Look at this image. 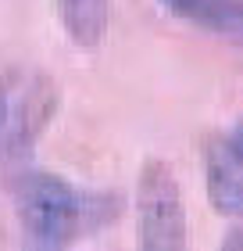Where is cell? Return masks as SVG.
<instances>
[{
  "label": "cell",
  "instance_id": "6da1fadb",
  "mask_svg": "<svg viewBox=\"0 0 243 251\" xmlns=\"http://www.w3.org/2000/svg\"><path fill=\"white\" fill-rule=\"evenodd\" d=\"M15 208L22 223V237L47 241L57 248H75L83 237L108 230L125 212L122 194L114 190H86L50 169H32L15 183Z\"/></svg>",
  "mask_w": 243,
  "mask_h": 251
},
{
  "label": "cell",
  "instance_id": "7a4b0ae2",
  "mask_svg": "<svg viewBox=\"0 0 243 251\" xmlns=\"http://www.w3.org/2000/svg\"><path fill=\"white\" fill-rule=\"evenodd\" d=\"M61 108L54 75L36 65H11L0 72V190H15L32 173L36 144Z\"/></svg>",
  "mask_w": 243,
  "mask_h": 251
},
{
  "label": "cell",
  "instance_id": "3957f363",
  "mask_svg": "<svg viewBox=\"0 0 243 251\" xmlns=\"http://www.w3.org/2000/svg\"><path fill=\"white\" fill-rule=\"evenodd\" d=\"M136 251H190L182 190L165 158H147L136 179Z\"/></svg>",
  "mask_w": 243,
  "mask_h": 251
},
{
  "label": "cell",
  "instance_id": "277c9868",
  "mask_svg": "<svg viewBox=\"0 0 243 251\" xmlns=\"http://www.w3.org/2000/svg\"><path fill=\"white\" fill-rule=\"evenodd\" d=\"M204 190H207V204H211L218 215L243 223V162L229 154V147L222 140L207 147Z\"/></svg>",
  "mask_w": 243,
  "mask_h": 251
},
{
  "label": "cell",
  "instance_id": "5b68a950",
  "mask_svg": "<svg viewBox=\"0 0 243 251\" xmlns=\"http://www.w3.org/2000/svg\"><path fill=\"white\" fill-rule=\"evenodd\" d=\"M57 18H61L65 36L75 47L93 50L108 40L111 0H57Z\"/></svg>",
  "mask_w": 243,
  "mask_h": 251
},
{
  "label": "cell",
  "instance_id": "8992f818",
  "mask_svg": "<svg viewBox=\"0 0 243 251\" xmlns=\"http://www.w3.org/2000/svg\"><path fill=\"white\" fill-rule=\"evenodd\" d=\"M172 15L197 22L204 29L243 36V0H161Z\"/></svg>",
  "mask_w": 243,
  "mask_h": 251
},
{
  "label": "cell",
  "instance_id": "52a82bcc",
  "mask_svg": "<svg viewBox=\"0 0 243 251\" xmlns=\"http://www.w3.org/2000/svg\"><path fill=\"white\" fill-rule=\"evenodd\" d=\"M222 144L229 147V154H233V158H240V162H243V115L233 122V129L222 136Z\"/></svg>",
  "mask_w": 243,
  "mask_h": 251
},
{
  "label": "cell",
  "instance_id": "ba28073f",
  "mask_svg": "<svg viewBox=\"0 0 243 251\" xmlns=\"http://www.w3.org/2000/svg\"><path fill=\"white\" fill-rule=\"evenodd\" d=\"M218 251H243V223L229 226V233L222 237V248H218Z\"/></svg>",
  "mask_w": 243,
  "mask_h": 251
},
{
  "label": "cell",
  "instance_id": "9c48e42d",
  "mask_svg": "<svg viewBox=\"0 0 243 251\" xmlns=\"http://www.w3.org/2000/svg\"><path fill=\"white\" fill-rule=\"evenodd\" d=\"M22 251H65V248L47 244V241H32V237H22Z\"/></svg>",
  "mask_w": 243,
  "mask_h": 251
}]
</instances>
